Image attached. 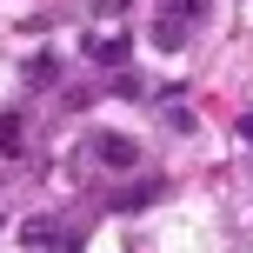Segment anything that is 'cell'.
I'll return each instance as SVG.
<instances>
[{
    "label": "cell",
    "instance_id": "ba28073f",
    "mask_svg": "<svg viewBox=\"0 0 253 253\" xmlns=\"http://www.w3.org/2000/svg\"><path fill=\"white\" fill-rule=\"evenodd\" d=\"M120 7H126V0H93V13H100V20H114Z\"/></svg>",
    "mask_w": 253,
    "mask_h": 253
},
{
    "label": "cell",
    "instance_id": "7a4b0ae2",
    "mask_svg": "<svg viewBox=\"0 0 253 253\" xmlns=\"http://www.w3.org/2000/svg\"><path fill=\"white\" fill-rule=\"evenodd\" d=\"M160 193H167V180H133V187L114 193V207H120V213H140V207H153Z\"/></svg>",
    "mask_w": 253,
    "mask_h": 253
},
{
    "label": "cell",
    "instance_id": "6da1fadb",
    "mask_svg": "<svg viewBox=\"0 0 253 253\" xmlns=\"http://www.w3.org/2000/svg\"><path fill=\"white\" fill-rule=\"evenodd\" d=\"M93 160L126 173V167H140V140H126V133H100V140H93Z\"/></svg>",
    "mask_w": 253,
    "mask_h": 253
},
{
    "label": "cell",
    "instance_id": "8992f818",
    "mask_svg": "<svg viewBox=\"0 0 253 253\" xmlns=\"http://www.w3.org/2000/svg\"><path fill=\"white\" fill-rule=\"evenodd\" d=\"M80 247H87V233H74V227H60V233L47 240V253H80Z\"/></svg>",
    "mask_w": 253,
    "mask_h": 253
},
{
    "label": "cell",
    "instance_id": "52a82bcc",
    "mask_svg": "<svg viewBox=\"0 0 253 253\" xmlns=\"http://www.w3.org/2000/svg\"><path fill=\"white\" fill-rule=\"evenodd\" d=\"M53 233H60V227H53V220H27V240H34V247H47Z\"/></svg>",
    "mask_w": 253,
    "mask_h": 253
},
{
    "label": "cell",
    "instance_id": "5b68a950",
    "mask_svg": "<svg viewBox=\"0 0 253 253\" xmlns=\"http://www.w3.org/2000/svg\"><path fill=\"white\" fill-rule=\"evenodd\" d=\"M27 80H34V87H53V80H60V60H53V53H34V60H27Z\"/></svg>",
    "mask_w": 253,
    "mask_h": 253
},
{
    "label": "cell",
    "instance_id": "3957f363",
    "mask_svg": "<svg viewBox=\"0 0 253 253\" xmlns=\"http://www.w3.org/2000/svg\"><path fill=\"white\" fill-rule=\"evenodd\" d=\"M87 53H93L100 67H126V34H93Z\"/></svg>",
    "mask_w": 253,
    "mask_h": 253
},
{
    "label": "cell",
    "instance_id": "277c9868",
    "mask_svg": "<svg viewBox=\"0 0 253 253\" xmlns=\"http://www.w3.org/2000/svg\"><path fill=\"white\" fill-rule=\"evenodd\" d=\"M0 153H7V160L27 153V120H20V114H0Z\"/></svg>",
    "mask_w": 253,
    "mask_h": 253
},
{
    "label": "cell",
    "instance_id": "9c48e42d",
    "mask_svg": "<svg viewBox=\"0 0 253 253\" xmlns=\"http://www.w3.org/2000/svg\"><path fill=\"white\" fill-rule=\"evenodd\" d=\"M240 140H247V147H253V114H240Z\"/></svg>",
    "mask_w": 253,
    "mask_h": 253
}]
</instances>
